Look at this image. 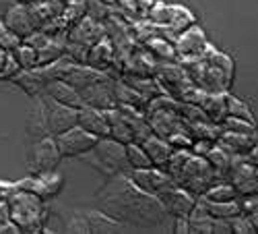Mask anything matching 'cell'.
Instances as JSON below:
<instances>
[{
  "mask_svg": "<svg viewBox=\"0 0 258 234\" xmlns=\"http://www.w3.org/2000/svg\"><path fill=\"white\" fill-rule=\"evenodd\" d=\"M114 79L110 77H101L99 81L87 85V87L79 89L81 98H83V104L85 106H93V108H99V110H112L116 108V98H114Z\"/></svg>",
  "mask_w": 258,
  "mask_h": 234,
  "instance_id": "cell-14",
  "label": "cell"
},
{
  "mask_svg": "<svg viewBox=\"0 0 258 234\" xmlns=\"http://www.w3.org/2000/svg\"><path fill=\"white\" fill-rule=\"evenodd\" d=\"M157 197H159L163 209L167 211V216H171L174 220L176 218H188L190 211L195 209V205L199 201L197 195H192L190 191H186V189H182L178 184L163 191V193L157 195Z\"/></svg>",
  "mask_w": 258,
  "mask_h": 234,
  "instance_id": "cell-13",
  "label": "cell"
},
{
  "mask_svg": "<svg viewBox=\"0 0 258 234\" xmlns=\"http://www.w3.org/2000/svg\"><path fill=\"white\" fill-rule=\"evenodd\" d=\"M197 19L192 15V11H188L186 7H178L174 5V15H171V21H169V29L176 31V33H182L184 29H188L190 25H195Z\"/></svg>",
  "mask_w": 258,
  "mask_h": 234,
  "instance_id": "cell-29",
  "label": "cell"
},
{
  "mask_svg": "<svg viewBox=\"0 0 258 234\" xmlns=\"http://www.w3.org/2000/svg\"><path fill=\"white\" fill-rule=\"evenodd\" d=\"M174 48H176V56L186 65V62L203 58L209 52L211 44L207 41L205 31L195 23V25H190L188 29H184L182 33H178V39H176Z\"/></svg>",
  "mask_w": 258,
  "mask_h": 234,
  "instance_id": "cell-11",
  "label": "cell"
},
{
  "mask_svg": "<svg viewBox=\"0 0 258 234\" xmlns=\"http://www.w3.org/2000/svg\"><path fill=\"white\" fill-rule=\"evenodd\" d=\"M62 156L58 152L56 139L52 135H44L39 139L29 141V150H27V168L29 174L37 172H48V170H56L60 164Z\"/></svg>",
  "mask_w": 258,
  "mask_h": 234,
  "instance_id": "cell-6",
  "label": "cell"
},
{
  "mask_svg": "<svg viewBox=\"0 0 258 234\" xmlns=\"http://www.w3.org/2000/svg\"><path fill=\"white\" fill-rule=\"evenodd\" d=\"M39 102H41V110H44L46 129H48V133L52 137L77 124L79 108H73V106H67V104H60V102L52 100L46 93H39Z\"/></svg>",
  "mask_w": 258,
  "mask_h": 234,
  "instance_id": "cell-7",
  "label": "cell"
},
{
  "mask_svg": "<svg viewBox=\"0 0 258 234\" xmlns=\"http://www.w3.org/2000/svg\"><path fill=\"white\" fill-rule=\"evenodd\" d=\"M95 207L122 222L133 232H171L174 218L167 216L159 197L145 193L126 172L107 176L103 186L95 193Z\"/></svg>",
  "mask_w": 258,
  "mask_h": 234,
  "instance_id": "cell-1",
  "label": "cell"
},
{
  "mask_svg": "<svg viewBox=\"0 0 258 234\" xmlns=\"http://www.w3.org/2000/svg\"><path fill=\"white\" fill-rule=\"evenodd\" d=\"M105 114H107V124H110V137H114L120 143L135 141V133L131 129V124H128V120L124 118V114L118 108L105 110Z\"/></svg>",
  "mask_w": 258,
  "mask_h": 234,
  "instance_id": "cell-22",
  "label": "cell"
},
{
  "mask_svg": "<svg viewBox=\"0 0 258 234\" xmlns=\"http://www.w3.org/2000/svg\"><path fill=\"white\" fill-rule=\"evenodd\" d=\"M19 3H23V5H35V3H41V0H19Z\"/></svg>",
  "mask_w": 258,
  "mask_h": 234,
  "instance_id": "cell-40",
  "label": "cell"
},
{
  "mask_svg": "<svg viewBox=\"0 0 258 234\" xmlns=\"http://www.w3.org/2000/svg\"><path fill=\"white\" fill-rule=\"evenodd\" d=\"M3 19H5L7 29L15 31L17 35H21L23 39H25L29 33H33L35 29H39L37 21H35V17H33V13H31V9H29V5H23V3L13 5V7L5 13Z\"/></svg>",
  "mask_w": 258,
  "mask_h": 234,
  "instance_id": "cell-15",
  "label": "cell"
},
{
  "mask_svg": "<svg viewBox=\"0 0 258 234\" xmlns=\"http://www.w3.org/2000/svg\"><path fill=\"white\" fill-rule=\"evenodd\" d=\"M81 214L85 222H87L89 232H133L128 226L114 220L112 216H107L105 211L97 207H81Z\"/></svg>",
  "mask_w": 258,
  "mask_h": 234,
  "instance_id": "cell-17",
  "label": "cell"
},
{
  "mask_svg": "<svg viewBox=\"0 0 258 234\" xmlns=\"http://www.w3.org/2000/svg\"><path fill=\"white\" fill-rule=\"evenodd\" d=\"M205 205V209L209 211V216L211 218H225V220H231L235 218L238 214H242V209H240V203L238 199L235 201H207L203 197H199Z\"/></svg>",
  "mask_w": 258,
  "mask_h": 234,
  "instance_id": "cell-25",
  "label": "cell"
},
{
  "mask_svg": "<svg viewBox=\"0 0 258 234\" xmlns=\"http://www.w3.org/2000/svg\"><path fill=\"white\" fill-rule=\"evenodd\" d=\"M81 160L89 164L93 170H97L99 174H103L105 178L128 170L126 143H120L114 137H99L91 150L81 156Z\"/></svg>",
  "mask_w": 258,
  "mask_h": 234,
  "instance_id": "cell-4",
  "label": "cell"
},
{
  "mask_svg": "<svg viewBox=\"0 0 258 234\" xmlns=\"http://www.w3.org/2000/svg\"><path fill=\"white\" fill-rule=\"evenodd\" d=\"M229 224H231V232H240V234H254L256 232L252 220L246 214H238L235 218L229 220Z\"/></svg>",
  "mask_w": 258,
  "mask_h": 234,
  "instance_id": "cell-34",
  "label": "cell"
},
{
  "mask_svg": "<svg viewBox=\"0 0 258 234\" xmlns=\"http://www.w3.org/2000/svg\"><path fill=\"white\" fill-rule=\"evenodd\" d=\"M21 41H23V37L21 35H17L15 31H11V29H5L3 33H0V48H3L5 52H13Z\"/></svg>",
  "mask_w": 258,
  "mask_h": 234,
  "instance_id": "cell-35",
  "label": "cell"
},
{
  "mask_svg": "<svg viewBox=\"0 0 258 234\" xmlns=\"http://www.w3.org/2000/svg\"><path fill=\"white\" fill-rule=\"evenodd\" d=\"M114 56H116V50H114V44L107 37H101L97 39L93 46H89V52H87V60L85 65H89L91 69H97V71H107L112 67L114 62Z\"/></svg>",
  "mask_w": 258,
  "mask_h": 234,
  "instance_id": "cell-20",
  "label": "cell"
},
{
  "mask_svg": "<svg viewBox=\"0 0 258 234\" xmlns=\"http://www.w3.org/2000/svg\"><path fill=\"white\" fill-rule=\"evenodd\" d=\"M201 197L207 199V201H235L240 195H238V191L233 189V184L229 180H223V182L215 180Z\"/></svg>",
  "mask_w": 258,
  "mask_h": 234,
  "instance_id": "cell-26",
  "label": "cell"
},
{
  "mask_svg": "<svg viewBox=\"0 0 258 234\" xmlns=\"http://www.w3.org/2000/svg\"><path fill=\"white\" fill-rule=\"evenodd\" d=\"M77 124L83 126L85 131H89L91 135L99 137H110V124H107V114L105 110L93 108V106H81Z\"/></svg>",
  "mask_w": 258,
  "mask_h": 234,
  "instance_id": "cell-16",
  "label": "cell"
},
{
  "mask_svg": "<svg viewBox=\"0 0 258 234\" xmlns=\"http://www.w3.org/2000/svg\"><path fill=\"white\" fill-rule=\"evenodd\" d=\"M215 180H219V178H217V174H215V170L211 168V164L207 162V158L190 154L174 182L178 186L190 191L192 195L201 197Z\"/></svg>",
  "mask_w": 258,
  "mask_h": 234,
  "instance_id": "cell-5",
  "label": "cell"
},
{
  "mask_svg": "<svg viewBox=\"0 0 258 234\" xmlns=\"http://www.w3.org/2000/svg\"><path fill=\"white\" fill-rule=\"evenodd\" d=\"M19 71H21V69H19V65H17V60H15L13 54L9 52L7 58H5V62H3V69H0V81H11Z\"/></svg>",
  "mask_w": 258,
  "mask_h": 234,
  "instance_id": "cell-36",
  "label": "cell"
},
{
  "mask_svg": "<svg viewBox=\"0 0 258 234\" xmlns=\"http://www.w3.org/2000/svg\"><path fill=\"white\" fill-rule=\"evenodd\" d=\"M256 141H258V133L256 135H244V133L223 131L215 143H217L219 147H223V150L231 156H248Z\"/></svg>",
  "mask_w": 258,
  "mask_h": 234,
  "instance_id": "cell-19",
  "label": "cell"
},
{
  "mask_svg": "<svg viewBox=\"0 0 258 234\" xmlns=\"http://www.w3.org/2000/svg\"><path fill=\"white\" fill-rule=\"evenodd\" d=\"M54 139H56L58 152H60L62 158H81L83 154H87L97 141L95 135H91L89 131H85L83 126H79V124H75V126H71V129L54 135Z\"/></svg>",
  "mask_w": 258,
  "mask_h": 234,
  "instance_id": "cell-10",
  "label": "cell"
},
{
  "mask_svg": "<svg viewBox=\"0 0 258 234\" xmlns=\"http://www.w3.org/2000/svg\"><path fill=\"white\" fill-rule=\"evenodd\" d=\"M184 69H186L190 81L207 93L229 91V87H231L233 60L227 54H223L221 50H215L213 46L209 48V52L203 58L186 62Z\"/></svg>",
  "mask_w": 258,
  "mask_h": 234,
  "instance_id": "cell-2",
  "label": "cell"
},
{
  "mask_svg": "<svg viewBox=\"0 0 258 234\" xmlns=\"http://www.w3.org/2000/svg\"><path fill=\"white\" fill-rule=\"evenodd\" d=\"M171 15H174V7H169L165 3H153L151 7H149V13H147V17L159 27H169Z\"/></svg>",
  "mask_w": 258,
  "mask_h": 234,
  "instance_id": "cell-32",
  "label": "cell"
},
{
  "mask_svg": "<svg viewBox=\"0 0 258 234\" xmlns=\"http://www.w3.org/2000/svg\"><path fill=\"white\" fill-rule=\"evenodd\" d=\"M64 186V176L56 170H48V172H37L31 174L27 178H23L21 182H17V189H25L31 191L41 199H54Z\"/></svg>",
  "mask_w": 258,
  "mask_h": 234,
  "instance_id": "cell-12",
  "label": "cell"
},
{
  "mask_svg": "<svg viewBox=\"0 0 258 234\" xmlns=\"http://www.w3.org/2000/svg\"><path fill=\"white\" fill-rule=\"evenodd\" d=\"M7 54H9V52H5L3 48H0V69H3V62H5V58H7Z\"/></svg>",
  "mask_w": 258,
  "mask_h": 234,
  "instance_id": "cell-39",
  "label": "cell"
},
{
  "mask_svg": "<svg viewBox=\"0 0 258 234\" xmlns=\"http://www.w3.org/2000/svg\"><path fill=\"white\" fill-rule=\"evenodd\" d=\"M225 102H227V116H240V118H246V120L254 122L252 110L248 108L242 100L233 98V96H229V91H225Z\"/></svg>",
  "mask_w": 258,
  "mask_h": 234,
  "instance_id": "cell-33",
  "label": "cell"
},
{
  "mask_svg": "<svg viewBox=\"0 0 258 234\" xmlns=\"http://www.w3.org/2000/svg\"><path fill=\"white\" fill-rule=\"evenodd\" d=\"M141 145H143V150L147 152L151 164L159 166V168H163L167 164V160L171 158V154H174V147L169 145V141L159 137V135H155V133H151L147 139H143Z\"/></svg>",
  "mask_w": 258,
  "mask_h": 234,
  "instance_id": "cell-21",
  "label": "cell"
},
{
  "mask_svg": "<svg viewBox=\"0 0 258 234\" xmlns=\"http://www.w3.org/2000/svg\"><path fill=\"white\" fill-rule=\"evenodd\" d=\"M5 29H7V25H5V19H3V17H0V33H3Z\"/></svg>",
  "mask_w": 258,
  "mask_h": 234,
  "instance_id": "cell-41",
  "label": "cell"
},
{
  "mask_svg": "<svg viewBox=\"0 0 258 234\" xmlns=\"http://www.w3.org/2000/svg\"><path fill=\"white\" fill-rule=\"evenodd\" d=\"M7 205H9V218L19 226L21 232L46 230V222L50 218L46 199L37 197L31 191L15 189L7 197Z\"/></svg>",
  "mask_w": 258,
  "mask_h": 234,
  "instance_id": "cell-3",
  "label": "cell"
},
{
  "mask_svg": "<svg viewBox=\"0 0 258 234\" xmlns=\"http://www.w3.org/2000/svg\"><path fill=\"white\" fill-rule=\"evenodd\" d=\"M250 220H252V224H254V228H256V232H258V214H254V216H248Z\"/></svg>",
  "mask_w": 258,
  "mask_h": 234,
  "instance_id": "cell-38",
  "label": "cell"
},
{
  "mask_svg": "<svg viewBox=\"0 0 258 234\" xmlns=\"http://www.w3.org/2000/svg\"><path fill=\"white\" fill-rule=\"evenodd\" d=\"M227 180L233 184L240 197L258 193V168L248 160V156H233Z\"/></svg>",
  "mask_w": 258,
  "mask_h": 234,
  "instance_id": "cell-8",
  "label": "cell"
},
{
  "mask_svg": "<svg viewBox=\"0 0 258 234\" xmlns=\"http://www.w3.org/2000/svg\"><path fill=\"white\" fill-rule=\"evenodd\" d=\"M11 54L17 60L19 69H33V67H37V50L33 46H29L27 41H21V44Z\"/></svg>",
  "mask_w": 258,
  "mask_h": 234,
  "instance_id": "cell-28",
  "label": "cell"
},
{
  "mask_svg": "<svg viewBox=\"0 0 258 234\" xmlns=\"http://www.w3.org/2000/svg\"><path fill=\"white\" fill-rule=\"evenodd\" d=\"M147 48H151V54H155L157 58H161V60H165V62H169V60L176 58V48L171 46L167 39H163V37H159V35L149 37Z\"/></svg>",
  "mask_w": 258,
  "mask_h": 234,
  "instance_id": "cell-31",
  "label": "cell"
},
{
  "mask_svg": "<svg viewBox=\"0 0 258 234\" xmlns=\"http://www.w3.org/2000/svg\"><path fill=\"white\" fill-rule=\"evenodd\" d=\"M213 145H215V141H211V139H195V141H192V145H190V154L205 158Z\"/></svg>",
  "mask_w": 258,
  "mask_h": 234,
  "instance_id": "cell-37",
  "label": "cell"
},
{
  "mask_svg": "<svg viewBox=\"0 0 258 234\" xmlns=\"http://www.w3.org/2000/svg\"><path fill=\"white\" fill-rule=\"evenodd\" d=\"M205 158H207V162L211 164V168L215 170V174H217V178H219V180H221V178H225V180H227V172H229V168H231L233 156H231V154H227V152L223 150V147H219L217 143H215Z\"/></svg>",
  "mask_w": 258,
  "mask_h": 234,
  "instance_id": "cell-24",
  "label": "cell"
},
{
  "mask_svg": "<svg viewBox=\"0 0 258 234\" xmlns=\"http://www.w3.org/2000/svg\"><path fill=\"white\" fill-rule=\"evenodd\" d=\"M126 162H128V168H149V166H153L139 141L126 143Z\"/></svg>",
  "mask_w": 258,
  "mask_h": 234,
  "instance_id": "cell-27",
  "label": "cell"
},
{
  "mask_svg": "<svg viewBox=\"0 0 258 234\" xmlns=\"http://www.w3.org/2000/svg\"><path fill=\"white\" fill-rule=\"evenodd\" d=\"M201 108L207 116V120L221 124V120L227 116V102H225V91L219 93H207L205 102L201 104Z\"/></svg>",
  "mask_w": 258,
  "mask_h": 234,
  "instance_id": "cell-23",
  "label": "cell"
},
{
  "mask_svg": "<svg viewBox=\"0 0 258 234\" xmlns=\"http://www.w3.org/2000/svg\"><path fill=\"white\" fill-rule=\"evenodd\" d=\"M128 178H131L139 189H143L145 193L151 195H161L163 191L176 186L174 178H171L163 168L159 166H149V168H128L126 170Z\"/></svg>",
  "mask_w": 258,
  "mask_h": 234,
  "instance_id": "cell-9",
  "label": "cell"
},
{
  "mask_svg": "<svg viewBox=\"0 0 258 234\" xmlns=\"http://www.w3.org/2000/svg\"><path fill=\"white\" fill-rule=\"evenodd\" d=\"M221 129L223 131H231V133H244V135H256V122L240 118V116H225L221 120Z\"/></svg>",
  "mask_w": 258,
  "mask_h": 234,
  "instance_id": "cell-30",
  "label": "cell"
},
{
  "mask_svg": "<svg viewBox=\"0 0 258 234\" xmlns=\"http://www.w3.org/2000/svg\"><path fill=\"white\" fill-rule=\"evenodd\" d=\"M44 93L50 96L52 100L60 102V104H67V106H73V108H81L83 104V98L79 93L77 87H73L71 83H67L64 79H50L44 87Z\"/></svg>",
  "mask_w": 258,
  "mask_h": 234,
  "instance_id": "cell-18",
  "label": "cell"
}]
</instances>
